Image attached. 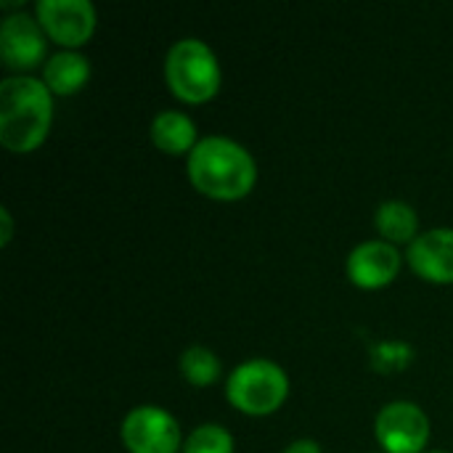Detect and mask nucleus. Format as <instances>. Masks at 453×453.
I'll use <instances>...</instances> for the list:
<instances>
[{"label":"nucleus","mask_w":453,"mask_h":453,"mask_svg":"<svg viewBox=\"0 0 453 453\" xmlns=\"http://www.w3.org/2000/svg\"><path fill=\"white\" fill-rule=\"evenodd\" d=\"M53 122L50 88L29 74H13L0 82V143L8 151L27 154L37 149Z\"/></svg>","instance_id":"obj_1"},{"label":"nucleus","mask_w":453,"mask_h":453,"mask_svg":"<svg viewBox=\"0 0 453 453\" xmlns=\"http://www.w3.org/2000/svg\"><path fill=\"white\" fill-rule=\"evenodd\" d=\"M191 183L212 199H242L257 180L255 157L228 135H204L186 159Z\"/></svg>","instance_id":"obj_2"},{"label":"nucleus","mask_w":453,"mask_h":453,"mask_svg":"<svg viewBox=\"0 0 453 453\" xmlns=\"http://www.w3.org/2000/svg\"><path fill=\"white\" fill-rule=\"evenodd\" d=\"M220 64L215 50L199 37H180L165 56V80L170 90L188 101H210L220 88Z\"/></svg>","instance_id":"obj_3"},{"label":"nucleus","mask_w":453,"mask_h":453,"mask_svg":"<svg viewBox=\"0 0 453 453\" xmlns=\"http://www.w3.org/2000/svg\"><path fill=\"white\" fill-rule=\"evenodd\" d=\"M287 393V372L268 358H247L226 380V395L231 406L244 414H271L284 403Z\"/></svg>","instance_id":"obj_4"},{"label":"nucleus","mask_w":453,"mask_h":453,"mask_svg":"<svg viewBox=\"0 0 453 453\" xmlns=\"http://www.w3.org/2000/svg\"><path fill=\"white\" fill-rule=\"evenodd\" d=\"M119 435L130 453H175L183 446L178 419L154 403L130 409L122 419Z\"/></svg>","instance_id":"obj_5"},{"label":"nucleus","mask_w":453,"mask_h":453,"mask_svg":"<svg viewBox=\"0 0 453 453\" xmlns=\"http://www.w3.org/2000/svg\"><path fill=\"white\" fill-rule=\"evenodd\" d=\"M377 441L388 453H422L430 441V419L411 401H393L374 422Z\"/></svg>","instance_id":"obj_6"},{"label":"nucleus","mask_w":453,"mask_h":453,"mask_svg":"<svg viewBox=\"0 0 453 453\" xmlns=\"http://www.w3.org/2000/svg\"><path fill=\"white\" fill-rule=\"evenodd\" d=\"M35 16L50 40L72 50L96 29V8L90 0H37Z\"/></svg>","instance_id":"obj_7"},{"label":"nucleus","mask_w":453,"mask_h":453,"mask_svg":"<svg viewBox=\"0 0 453 453\" xmlns=\"http://www.w3.org/2000/svg\"><path fill=\"white\" fill-rule=\"evenodd\" d=\"M0 56L11 69H32L45 56V29L37 16L8 13L0 24Z\"/></svg>","instance_id":"obj_8"},{"label":"nucleus","mask_w":453,"mask_h":453,"mask_svg":"<svg viewBox=\"0 0 453 453\" xmlns=\"http://www.w3.org/2000/svg\"><path fill=\"white\" fill-rule=\"evenodd\" d=\"M401 263H403V257L395 244H390L385 239H369L350 250L348 276L361 289H380L398 276Z\"/></svg>","instance_id":"obj_9"},{"label":"nucleus","mask_w":453,"mask_h":453,"mask_svg":"<svg viewBox=\"0 0 453 453\" xmlns=\"http://www.w3.org/2000/svg\"><path fill=\"white\" fill-rule=\"evenodd\" d=\"M409 265L430 281H453V228H430L409 244Z\"/></svg>","instance_id":"obj_10"},{"label":"nucleus","mask_w":453,"mask_h":453,"mask_svg":"<svg viewBox=\"0 0 453 453\" xmlns=\"http://www.w3.org/2000/svg\"><path fill=\"white\" fill-rule=\"evenodd\" d=\"M90 80V61L80 50L64 48L42 64V82L50 93L72 96Z\"/></svg>","instance_id":"obj_11"},{"label":"nucleus","mask_w":453,"mask_h":453,"mask_svg":"<svg viewBox=\"0 0 453 453\" xmlns=\"http://www.w3.org/2000/svg\"><path fill=\"white\" fill-rule=\"evenodd\" d=\"M151 141L165 154H188L199 143L194 119L180 109H165L154 117Z\"/></svg>","instance_id":"obj_12"},{"label":"nucleus","mask_w":453,"mask_h":453,"mask_svg":"<svg viewBox=\"0 0 453 453\" xmlns=\"http://www.w3.org/2000/svg\"><path fill=\"white\" fill-rule=\"evenodd\" d=\"M374 226L382 234L385 242L401 244V242H414L419 236V215L409 202L390 199L382 202L374 212Z\"/></svg>","instance_id":"obj_13"},{"label":"nucleus","mask_w":453,"mask_h":453,"mask_svg":"<svg viewBox=\"0 0 453 453\" xmlns=\"http://www.w3.org/2000/svg\"><path fill=\"white\" fill-rule=\"evenodd\" d=\"M220 358L218 353H212L210 348L204 345H188L183 353H180V374L196 385V388H207L212 385L218 377H220Z\"/></svg>","instance_id":"obj_14"},{"label":"nucleus","mask_w":453,"mask_h":453,"mask_svg":"<svg viewBox=\"0 0 453 453\" xmlns=\"http://www.w3.org/2000/svg\"><path fill=\"white\" fill-rule=\"evenodd\" d=\"M183 453H234V435L215 422H204L183 441Z\"/></svg>","instance_id":"obj_15"},{"label":"nucleus","mask_w":453,"mask_h":453,"mask_svg":"<svg viewBox=\"0 0 453 453\" xmlns=\"http://www.w3.org/2000/svg\"><path fill=\"white\" fill-rule=\"evenodd\" d=\"M414 358V348L403 340H388V342H380L372 348V361H374V369L380 372H398V369H406Z\"/></svg>","instance_id":"obj_16"},{"label":"nucleus","mask_w":453,"mask_h":453,"mask_svg":"<svg viewBox=\"0 0 453 453\" xmlns=\"http://www.w3.org/2000/svg\"><path fill=\"white\" fill-rule=\"evenodd\" d=\"M284 453H321V446L313 438H297L284 449Z\"/></svg>","instance_id":"obj_17"},{"label":"nucleus","mask_w":453,"mask_h":453,"mask_svg":"<svg viewBox=\"0 0 453 453\" xmlns=\"http://www.w3.org/2000/svg\"><path fill=\"white\" fill-rule=\"evenodd\" d=\"M0 223H3V231H0V244H8L11 236H13V218H11V210L3 207L0 210Z\"/></svg>","instance_id":"obj_18"},{"label":"nucleus","mask_w":453,"mask_h":453,"mask_svg":"<svg viewBox=\"0 0 453 453\" xmlns=\"http://www.w3.org/2000/svg\"><path fill=\"white\" fill-rule=\"evenodd\" d=\"M425 453H449V451H425Z\"/></svg>","instance_id":"obj_19"}]
</instances>
